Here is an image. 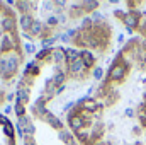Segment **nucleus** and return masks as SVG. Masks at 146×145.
<instances>
[{
    "label": "nucleus",
    "instance_id": "13",
    "mask_svg": "<svg viewBox=\"0 0 146 145\" xmlns=\"http://www.w3.org/2000/svg\"><path fill=\"white\" fill-rule=\"evenodd\" d=\"M3 132H5V135H7V137L14 138V126H12V123H10V121H9L7 125H3Z\"/></svg>",
    "mask_w": 146,
    "mask_h": 145
},
{
    "label": "nucleus",
    "instance_id": "12",
    "mask_svg": "<svg viewBox=\"0 0 146 145\" xmlns=\"http://www.w3.org/2000/svg\"><path fill=\"white\" fill-rule=\"evenodd\" d=\"M29 31H31V33H33V34H39V33H41V31H42V24H41V22H39V21H34V22H33V26H31V29H29Z\"/></svg>",
    "mask_w": 146,
    "mask_h": 145
},
{
    "label": "nucleus",
    "instance_id": "4",
    "mask_svg": "<svg viewBox=\"0 0 146 145\" xmlns=\"http://www.w3.org/2000/svg\"><path fill=\"white\" fill-rule=\"evenodd\" d=\"M17 62L19 58L17 56H10L9 60H5V67H3V75H9L10 72H14L17 68Z\"/></svg>",
    "mask_w": 146,
    "mask_h": 145
},
{
    "label": "nucleus",
    "instance_id": "1",
    "mask_svg": "<svg viewBox=\"0 0 146 145\" xmlns=\"http://www.w3.org/2000/svg\"><path fill=\"white\" fill-rule=\"evenodd\" d=\"M127 10H117L115 15L124 22L129 33H136L138 38L146 41V2H129Z\"/></svg>",
    "mask_w": 146,
    "mask_h": 145
},
{
    "label": "nucleus",
    "instance_id": "5",
    "mask_svg": "<svg viewBox=\"0 0 146 145\" xmlns=\"http://www.w3.org/2000/svg\"><path fill=\"white\" fill-rule=\"evenodd\" d=\"M51 58H53L54 63H65V62H66V56H65V53H63V48H56V50H53Z\"/></svg>",
    "mask_w": 146,
    "mask_h": 145
},
{
    "label": "nucleus",
    "instance_id": "14",
    "mask_svg": "<svg viewBox=\"0 0 146 145\" xmlns=\"http://www.w3.org/2000/svg\"><path fill=\"white\" fill-rule=\"evenodd\" d=\"M63 80H65V73L61 72V70H58L56 75H54V80H53V84L56 85V84H61L63 85Z\"/></svg>",
    "mask_w": 146,
    "mask_h": 145
},
{
    "label": "nucleus",
    "instance_id": "19",
    "mask_svg": "<svg viewBox=\"0 0 146 145\" xmlns=\"http://www.w3.org/2000/svg\"><path fill=\"white\" fill-rule=\"evenodd\" d=\"M26 51H27V53H34V46H33L31 43H27V44H26Z\"/></svg>",
    "mask_w": 146,
    "mask_h": 145
},
{
    "label": "nucleus",
    "instance_id": "9",
    "mask_svg": "<svg viewBox=\"0 0 146 145\" xmlns=\"http://www.w3.org/2000/svg\"><path fill=\"white\" fill-rule=\"evenodd\" d=\"M46 119H48V121H49V125H53V126H54L56 130H60V128L63 126V123H61V121H60V119H58V118H56L54 114H51L49 111L46 113Z\"/></svg>",
    "mask_w": 146,
    "mask_h": 145
},
{
    "label": "nucleus",
    "instance_id": "6",
    "mask_svg": "<svg viewBox=\"0 0 146 145\" xmlns=\"http://www.w3.org/2000/svg\"><path fill=\"white\" fill-rule=\"evenodd\" d=\"M33 22H34V19H33V17H31L29 14H24V15H21V28H22L24 31L31 29Z\"/></svg>",
    "mask_w": 146,
    "mask_h": 145
},
{
    "label": "nucleus",
    "instance_id": "10",
    "mask_svg": "<svg viewBox=\"0 0 146 145\" xmlns=\"http://www.w3.org/2000/svg\"><path fill=\"white\" fill-rule=\"evenodd\" d=\"M0 50H2V51H9V50H12V41H10V36H3L2 44H0Z\"/></svg>",
    "mask_w": 146,
    "mask_h": 145
},
{
    "label": "nucleus",
    "instance_id": "21",
    "mask_svg": "<svg viewBox=\"0 0 146 145\" xmlns=\"http://www.w3.org/2000/svg\"><path fill=\"white\" fill-rule=\"evenodd\" d=\"M24 145H36V144H33V142H24Z\"/></svg>",
    "mask_w": 146,
    "mask_h": 145
},
{
    "label": "nucleus",
    "instance_id": "15",
    "mask_svg": "<svg viewBox=\"0 0 146 145\" xmlns=\"http://www.w3.org/2000/svg\"><path fill=\"white\" fill-rule=\"evenodd\" d=\"M54 41H56V38H48V39H44V41H42L44 50H49V46H51V44H54Z\"/></svg>",
    "mask_w": 146,
    "mask_h": 145
},
{
    "label": "nucleus",
    "instance_id": "18",
    "mask_svg": "<svg viewBox=\"0 0 146 145\" xmlns=\"http://www.w3.org/2000/svg\"><path fill=\"white\" fill-rule=\"evenodd\" d=\"M94 77H95V79H100V77H102V68H100V67H95V68H94Z\"/></svg>",
    "mask_w": 146,
    "mask_h": 145
},
{
    "label": "nucleus",
    "instance_id": "16",
    "mask_svg": "<svg viewBox=\"0 0 146 145\" xmlns=\"http://www.w3.org/2000/svg\"><path fill=\"white\" fill-rule=\"evenodd\" d=\"M24 113H26V108H24L22 104H15V114H17L19 118H21V116H26Z\"/></svg>",
    "mask_w": 146,
    "mask_h": 145
},
{
    "label": "nucleus",
    "instance_id": "3",
    "mask_svg": "<svg viewBox=\"0 0 146 145\" xmlns=\"http://www.w3.org/2000/svg\"><path fill=\"white\" fill-rule=\"evenodd\" d=\"M80 51H82V50H75V48L65 50V48H63V53H65V56H66V63L72 65L73 62H76V60L80 58Z\"/></svg>",
    "mask_w": 146,
    "mask_h": 145
},
{
    "label": "nucleus",
    "instance_id": "8",
    "mask_svg": "<svg viewBox=\"0 0 146 145\" xmlns=\"http://www.w3.org/2000/svg\"><path fill=\"white\" fill-rule=\"evenodd\" d=\"M27 99H29V92L26 91V89H19L17 91V104H26L27 103Z\"/></svg>",
    "mask_w": 146,
    "mask_h": 145
},
{
    "label": "nucleus",
    "instance_id": "22",
    "mask_svg": "<svg viewBox=\"0 0 146 145\" xmlns=\"http://www.w3.org/2000/svg\"><path fill=\"white\" fill-rule=\"evenodd\" d=\"M70 145H76V144H70Z\"/></svg>",
    "mask_w": 146,
    "mask_h": 145
},
{
    "label": "nucleus",
    "instance_id": "7",
    "mask_svg": "<svg viewBox=\"0 0 146 145\" xmlns=\"http://www.w3.org/2000/svg\"><path fill=\"white\" fill-rule=\"evenodd\" d=\"M83 70H87V68H85V65H83L82 58H78L76 62H73L72 65H70V72H72V73H80V72H83Z\"/></svg>",
    "mask_w": 146,
    "mask_h": 145
},
{
    "label": "nucleus",
    "instance_id": "11",
    "mask_svg": "<svg viewBox=\"0 0 146 145\" xmlns=\"http://www.w3.org/2000/svg\"><path fill=\"white\" fill-rule=\"evenodd\" d=\"M2 28H3L5 31H12V29H14V19L5 17V19L2 21Z\"/></svg>",
    "mask_w": 146,
    "mask_h": 145
},
{
    "label": "nucleus",
    "instance_id": "20",
    "mask_svg": "<svg viewBox=\"0 0 146 145\" xmlns=\"http://www.w3.org/2000/svg\"><path fill=\"white\" fill-rule=\"evenodd\" d=\"M10 111H12V106H7V108H5V114H9Z\"/></svg>",
    "mask_w": 146,
    "mask_h": 145
},
{
    "label": "nucleus",
    "instance_id": "2",
    "mask_svg": "<svg viewBox=\"0 0 146 145\" xmlns=\"http://www.w3.org/2000/svg\"><path fill=\"white\" fill-rule=\"evenodd\" d=\"M80 58H82L85 68H94V65H95V56H94L92 51H88V50H82V51H80Z\"/></svg>",
    "mask_w": 146,
    "mask_h": 145
},
{
    "label": "nucleus",
    "instance_id": "17",
    "mask_svg": "<svg viewBox=\"0 0 146 145\" xmlns=\"http://www.w3.org/2000/svg\"><path fill=\"white\" fill-rule=\"evenodd\" d=\"M56 24H58V17H54V15L48 17V26H56Z\"/></svg>",
    "mask_w": 146,
    "mask_h": 145
}]
</instances>
